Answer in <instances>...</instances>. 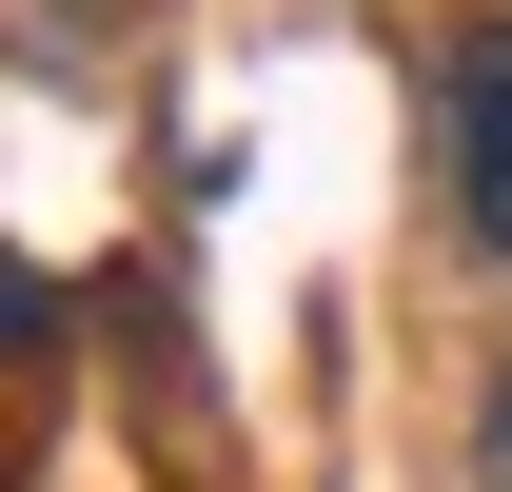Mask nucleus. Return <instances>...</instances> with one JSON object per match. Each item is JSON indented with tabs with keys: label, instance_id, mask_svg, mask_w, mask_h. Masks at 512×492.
<instances>
[{
	"label": "nucleus",
	"instance_id": "nucleus-2",
	"mask_svg": "<svg viewBox=\"0 0 512 492\" xmlns=\"http://www.w3.org/2000/svg\"><path fill=\"white\" fill-rule=\"evenodd\" d=\"M473 492H512V374L473 394Z\"/></svg>",
	"mask_w": 512,
	"mask_h": 492
},
{
	"label": "nucleus",
	"instance_id": "nucleus-1",
	"mask_svg": "<svg viewBox=\"0 0 512 492\" xmlns=\"http://www.w3.org/2000/svg\"><path fill=\"white\" fill-rule=\"evenodd\" d=\"M434 138H453V237L512 276V20H493L453 79H434Z\"/></svg>",
	"mask_w": 512,
	"mask_h": 492
}]
</instances>
